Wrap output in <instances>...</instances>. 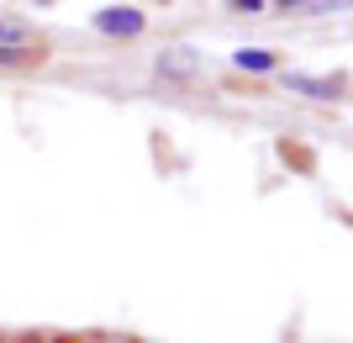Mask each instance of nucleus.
Masks as SVG:
<instances>
[{
	"mask_svg": "<svg viewBox=\"0 0 353 343\" xmlns=\"http://www.w3.org/2000/svg\"><path fill=\"white\" fill-rule=\"evenodd\" d=\"M159 69H169V75H190V59H185V48H174V59H163Z\"/></svg>",
	"mask_w": 353,
	"mask_h": 343,
	"instance_id": "3",
	"label": "nucleus"
},
{
	"mask_svg": "<svg viewBox=\"0 0 353 343\" xmlns=\"http://www.w3.org/2000/svg\"><path fill=\"white\" fill-rule=\"evenodd\" d=\"M0 37H6V43H21V27H16V21H0Z\"/></svg>",
	"mask_w": 353,
	"mask_h": 343,
	"instance_id": "4",
	"label": "nucleus"
},
{
	"mask_svg": "<svg viewBox=\"0 0 353 343\" xmlns=\"http://www.w3.org/2000/svg\"><path fill=\"white\" fill-rule=\"evenodd\" d=\"M95 27L111 32V37H137V32H143V11H132V6H111V11L95 16Z\"/></svg>",
	"mask_w": 353,
	"mask_h": 343,
	"instance_id": "1",
	"label": "nucleus"
},
{
	"mask_svg": "<svg viewBox=\"0 0 353 343\" xmlns=\"http://www.w3.org/2000/svg\"><path fill=\"white\" fill-rule=\"evenodd\" d=\"M11 59H21V48H0V63H11Z\"/></svg>",
	"mask_w": 353,
	"mask_h": 343,
	"instance_id": "5",
	"label": "nucleus"
},
{
	"mask_svg": "<svg viewBox=\"0 0 353 343\" xmlns=\"http://www.w3.org/2000/svg\"><path fill=\"white\" fill-rule=\"evenodd\" d=\"M237 63H243V69H274V53H264V48H243Z\"/></svg>",
	"mask_w": 353,
	"mask_h": 343,
	"instance_id": "2",
	"label": "nucleus"
}]
</instances>
